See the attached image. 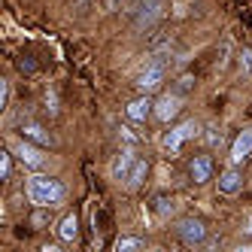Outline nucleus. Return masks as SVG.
<instances>
[{
    "instance_id": "f257e3e1",
    "label": "nucleus",
    "mask_w": 252,
    "mask_h": 252,
    "mask_svg": "<svg viewBox=\"0 0 252 252\" xmlns=\"http://www.w3.org/2000/svg\"><path fill=\"white\" fill-rule=\"evenodd\" d=\"M28 197L37 207H55L67 197V189L55 176H31L28 179Z\"/></svg>"
},
{
    "instance_id": "f03ea898",
    "label": "nucleus",
    "mask_w": 252,
    "mask_h": 252,
    "mask_svg": "<svg viewBox=\"0 0 252 252\" xmlns=\"http://www.w3.org/2000/svg\"><path fill=\"white\" fill-rule=\"evenodd\" d=\"M164 73H167V61H164V58L149 61L146 67H143V73L137 76V88H140V94H152V92H158L161 82H164Z\"/></svg>"
},
{
    "instance_id": "7ed1b4c3",
    "label": "nucleus",
    "mask_w": 252,
    "mask_h": 252,
    "mask_svg": "<svg viewBox=\"0 0 252 252\" xmlns=\"http://www.w3.org/2000/svg\"><path fill=\"white\" fill-rule=\"evenodd\" d=\"M194 134H197V122H194V119H186V122H179L176 128H170L161 143H164L167 152H179V149H183V143L191 140Z\"/></svg>"
},
{
    "instance_id": "20e7f679",
    "label": "nucleus",
    "mask_w": 252,
    "mask_h": 252,
    "mask_svg": "<svg viewBox=\"0 0 252 252\" xmlns=\"http://www.w3.org/2000/svg\"><path fill=\"white\" fill-rule=\"evenodd\" d=\"M176 234H179V240L194 246V243H204L207 237V225L201 219H194V216H189V219H179L176 222Z\"/></svg>"
},
{
    "instance_id": "39448f33",
    "label": "nucleus",
    "mask_w": 252,
    "mask_h": 252,
    "mask_svg": "<svg viewBox=\"0 0 252 252\" xmlns=\"http://www.w3.org/2000/svg\"><path fill=\"white\" fill-rule=\"evenodd\" d=\"M15 155H19V161H22L25 167H31V170H40V167H43V161H46V158L40 155V149L28 143V137H22L19 143H15Z\"/></svg>"
},
{
    "instance_id": "423d86ee",
    "label": "nucleus",
    "mask_w": 252,
    "mask_h": 252,
    "mask_svg": "<svg viewBox=\"0 0 252 252\" xmlns=\"http://www.w3.org/2000/svg\"><path fill=\"white\" fill-rule=\"evenodd\" d=\"M249 155H252V128H243L231 146V164H243Z\"/></svg>"
},
{
    "instance_id": "0eeeda50",
    "label": "nucleus",
    "mask_w": 252,
    "mask_h": 252,
    "mask_svg": "<svg viewBox=\"0 0 252 252\" xmlns=\"http://www.w3.org/2000/svg\"><path fill=\"white\" fill-rule=\"evenodd\" d=\"M179 113V94H161L155 100V119L158 122H170Z\"/></svg>"
},
{
    "instance_id": "6e6552de",
    "label": "nucleus",
    "mask_w": 252,
    "mask_h": 252,
    "mask_svg": "<svg viewBox=\"0 0 252 252\" xmlns=\"http://www.w3.org/2000/svg\"><path fill=\"white\" fill-rule=\"evenodd\" d=\"M149 116H155V103L149 100V94H140L137 100L128 103V119H134V122H146Z\"/></svg>"
},
{
    "instance_id": "1a4fd4ad",
    "label": "nucleus",
    "mask_w": 252,
    "mask_h": 252,
    "mask_svg": "<svg viewBox=\"0 0 252 252\" xmlns=\"http://www.w3.org/2000/svg\"><path fill=\"white\" fill-rule=\"evenodd\" d=\"M134 161H137L134 149H122V152L116 155V161H113V179H119V183H122V179H128Z\"/></svg>"
},
{
    "instance_id": "9d476101",
    "label": "nucleus",
    "mask_w": 252,
    "mask_h": 252,
    "mask_svg": "<svg viewBox=\"0 0 252 252\" xmlns=\"http://www.w3.org/2000/svg\"><path fill=\"white\" fill-rule=\"evenodd\" d=\"M213 173V158L210 155H194L191 158V179L194 183H207Z\"/></svg>"
},
{
    "instance_id": "9b49d317",
    "label": "nucleus",
    "mask_w": 252,
    "mask_h": 252,
    "mask_svg": "<svg viewBox=\"0 0 252 252\" xmlns=\"http://www.w3.org/2000/svg\"><path fill=\"white\" fill-rule=\"evenodd\" d=\"M240 186H243V176L237 173V164H234V167H228V170L222 173V179H219V191H222V194H237Z\"/></svg>"
},
{
    "instance_id": "f8f14e48",
    "label": "nucleus",
    "mask_w": 252,
    "mask_h": 252,
    "mask_svg": "<svg viewBox=\"0 0 252 252\" xmlns=\"http://www.w3.org/2000/svg\"><path fill=\"white\" fill-rule=\"evenodd\" d=\"M161 9H164V0H143V6H140V15H137V25H152Z\"/></svg>"
},
{
    "instance_id": "ddd939ff",
    "label": "nucleus",
    "mask_w": 252,
    "mask_h": 252,
    "mask_svg": "<svg viewBox=\"0 0 252 252\" xmlns=\"http://www.w3.org/2000/svg\"><path fill=\"white\" fill-rule=\"evenodd\" d=\"M146 173H149V161L146 158H137L131 173H128V179H125V186H128V189H140L143 179H146Z\"/></svg>"
},
{
    "instance_id": "4468645a",
    "label": "nucleus",
    "mask_w": 252,
    "mask_h": 252,
    "mask_svg": "<svg viewBox=\"0 0 252 252\" xmlns=\"http://www.w3.org/2000/svg\"><path fill=\"white\" fill-rule=\"evenodd\" d=\"M58 237H61L64 243H70V240H76V237H79V219H76L73 213L64 216V222H61V228H58Z\"/></svg>"
},
{
    "instance_id": "2eb2a0df",
    "label": "nucleus",
    "mask_w": 252,
    "mask_h": 252,
    "mask_svg": "<svg viewBox=\"0 0 252 252\" xmlns=\"http://www.w3.org/2000/svg\"><path fill=\"white\" fill-rule=\"evenodd\" d=\"M22 137H28V140H37L40 146H52V137H49V131H43L40 125H33V122L22 125Z\"/></svg>"
},
{
    "instance_id": "dca6fc26",
    "label": "nucleus",
    "mask_w": 252,
    "mask_h": 252,
    "mask_svg": "<svg viewBox=\"0 0 252 252\" xmlns=\"http://www.w3.org/2000/svg\"><path fill=\"white\" fill-rule=\"evenodd\" d=\"M146 246V240H140V237H119L116 240V249L119 252H128V249H143Z\"/></svg>"
},
{
    "instance_id": "f3484780",
    "label": "nucleus",
    "mask_w": 252,
    "mask_h": 252,
    "mask_svg": "<svg viewBox=\"0 0 252 252\" xmlns=\"http://www.w3.org/2000/svg\"><path fill=\"white\" fill-rule=\"evenodd\" d=\"M9 176H12V155L0 152V179H9Z\"/></svg>"
},
{
    "instance_id": "a211bd4d",
    "label": "nucleus",
    "mask_w": 252,
    "mask_h": 252,
    "mask_svg": "<svg viewBox=\"0 0 252 252\" xmlns=\"http://www.w3.org/2000/svg\"><path fill=\"white\" fill-rule=\"evenodd\" d=\"M155 213L158 216H170L173 213V201H167V197H155Z\"/></svg>"
},
{
    "instance_id": "6ab92c4d",
    "label": "nucleus",
    "mask_w": 252,
    "mask_h": 252,
    "mask_svg": "<svg viewBox=\"0 0 252 252\" xmlns=\"http://www.w3.org/2000/svg\"><path fill=\"white\" fill-rule=\"evenodd\" d=\"M9 100V82H0V106H6Z\"/></svg>"
},
{
    "instance_id": "aec40b11",
    "label": "nucleus",
    "mask_w": 252,
    "mask_h": 252,
    "mask_svg": "<svg viewBox=\"0 0 252 252\" xmlns=\"http://www.w3.org/2000/svg\"><path fill=\"white\" fill-rule=\"evenodd\" d=\"M207 137H210V143H213V146H216V143H222V131H216V128H213Z\"/></svg>"
},
{
    "instance_id": "412c9836",
    "label": "nucleus",
    "mask_w": 252,
    "mask_h": 252,
    "mask_svg": "<svg viewBox=\"0 0 252 252\" xmlns=\"http://www.w3.org/2000/svg\"><path fill=\"white\" fill-rule=\"evenodd\" d=\"M246 231H249V234H252V219H249V228H246Z\"/></svg>"
}]
</instances>
